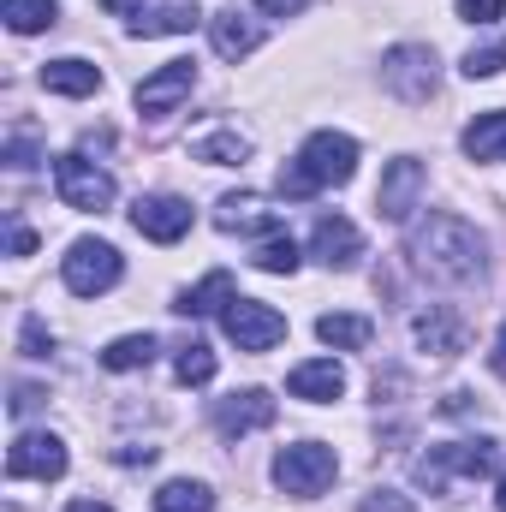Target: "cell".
Wrapping results in <instances>:
<instances>
[{"instance_id": "10", "label": "cell", "mask_w": 506, "mask_h": 512, "mask_svg": "<svg viewBox=\"0 0 506 512\" xmlns=\"http://www.w3.org/2000/svg\"><path fill=\"white\" fill-rule=\"evenodd\" d=\"M6 477H12V483H18V477H36V483L66 477V441H60V435H48V429L18 435V441H12V453H6Z\"/></svg>"}, {"instance_id": "32", "label": "cell", "mask_w": 506, "mask_h": 512, "mask_svg": "<svg viewBox=\"0 0 506 512\" xmlns=\"http://www.w3.org/2000/svg\"><path fill=\"white\" fill-rule=\"evenodd\" d=\"M358 512H417V507H411L405 495H393V489H370V495H364V507H358Z\"/></svg>"}, {"instance_id": "3", "label": "cell", "mask_w": 506, "mask_h": 512, "mask_svg": "<svg viewBox=\"0 0 506 512\" xmlns=\"http://www.w3.org/2000/svg\"><path fill=\"white\" fill-rule=\"evenodd\" d=\"M334 477H340V459H334L328 441H298V447H280V453H274V483H280L286 495H298V501L322 495Z\"/></svg>"}, {"instance_id": "21", "label": "cell", "mask_w": 506, "mask_h": 512, "mask_svg": "<svg viewBox=\"0 0 506 512\" xmlns=\"http://www.w3.org/2000/svg\"><path fill=\"white\" fill-rule=\"evenodd\" d=\"M233 298H239V292H233V274H227V268H215V274H203L191 292H179V304H173V310H179V316H215V310H227Z\"/></svg>"}, {"instance_id": "23", "label": "cell", "mask_w": 506, "mask_h": 512, "mask_svg": "<svg viewBox=\"0 0 506 512\" xmlns=\"http://www.w3.org/2000/svg\"><path fill=\"white\" fill-rule=\"evenodd\" d=\"M191 155L209 161V167H239V161L251 155V137H245L239 126H221V131H209V137H197Z\"/></svg>"}, {"instance_id": "17", "label": "cell", "mask_w": 506, "mask_h": 512, "mask_svg": "<svg viewBox=\"0 0 506 512\" xmlns=\"http://www.w3.org/2000/svg\"><path fill=\"white\" fill-rule=\"evenodd\" d=\"M286 393H292V399H310V405H334V399L346 393V370H340L334 358H310V364H298V370L286 376Z\"/></svg>"}, {"instance_id": "31", "label": "cell", "mask_w": 506, "mask_h": 512, "mask_svg": "<svg viewBox=\"0 0 506 512\" xmlns=\"http://www.w3.org/2000/svg\"><path fill=\"white\" fill-rule=\"evenodd\" d=\"M501 6L506 0H459V18H465V24H495Z\"/></svg>"}, {"instance_id": "34", "label": "cell", "mask_w": 506, "mask_h": 512, "mask_svg": "<svg viewBox=\"0 0 506 512\" xmlns=\"http://www.w3.org/2000/svg\"><path fill=\"white\" fill-rule=\"evenodd\" d=\"M36 405H42V387H30V382L12 387V417H30Z\"/></svg>"}, {"instance_id": "5", "label": "cell", "mask_w": 506, "mask_h": 512, "mask_svg": "<svg viewBox=\"0 0 506 512\" xmlns=\"http://www.w3.org/2000/svg\"><path fill=\"white\" fill-rule=\"evenodd\" d=\"M381 84L399 96V102H429L435 96V84H441V72H435V48H423V42H399V48H387V60H381Z\"/></svg>"}, {"instance_id": "24", "label": "cell", "mask_w": 506, "mask_h": 512, "mask_svg": "<svg viewBox=\"0 0 506 512\" xmlns=\"http://www.w3.org/2000/svg\"><path fill=\"white\" fill-rule=\"evenodd\" d=\"M370 334H376L370 316H322V322H316V340L334 346V352H364Z\"/></svg>"}, {"instance_id": "25", "label": "cell", "mask_w": 506, "mask_h": 512, "mask_svg": "<svg viewBox=\"0 0 506 512\" xmlns=\"http://www.w3.org/2000/svg\"><path fill=\"white\" fill-rule=\"evenodd\" d=\"M155 364V334H120L108 352H102V370L126 376V370H149Z\"/></svg>"}, {"instance_id": "29", "label": "cell", "mask_w": 506, "mask_h": 512, "mask_svg": "<svg viewBox=\"0 0 506 512\" xmlns=\"http://www.w3.org/2000/svg\"><path fill=\"white\" fill-rule=\"evenodd\" d=\"M251 262L262 268V274H292V268H298V245H292L286 233H274V239H262V245H256Z\"/></svg>"}, {"instance_id": "42", "label": "cell", "mask_w": 506, "mask_h": 512, "mask_svg": "<svg viewBox=\"0 0 506 512\" xmlns=\"http://www.w3.org/2000/svg\"><path fill=\"white\" fill-rule=\"evenodd\" d=\"M495 507H501V512H506V477H501V495H495Z\"/></svg>"}, {"instance_id": "30", "label": "cell", "mask_w": 506, "mask_h": 512, "mask_svg": "<svg viewBox=\"0 0 506 512\" xmlns=\"http://www.w3.org/2000/svg\"><path fill=\"white\" fill-rule=\"evenodd\" d=\"M506 72V48H471L465 54V78H501Z\"/></svg>"}, {"instance_id": "6", "label": "cell", "mask_w": 506, "mask_h": 512, "mask_svg": "<svg viewBox=\"0 0 506 512\" xmlns=\"http://www.w3.org/2000/svg\"><path fill=\"white\" fill-rule=\"evenodd\" d=\"M54 191H60L66 209L102 215V209L114 203V173L96 167V161H84V155H60V161H54Z\"/></svg>"}, {"instance_id": "40", "label": "cell", "mask_w": 506, "mask_h": 512, "mask_svg": "<svg viewBox=\"0 0 506 512\" xmlns=\"http://www.w3.org/2000/svg\"><path fill=\"white\" fill-rule=\"evenodd\" d=\"M66 512H114V507H102V501H72Z\"/></svg>"}, {"instance_id": "1", "label": "cell", "mask_w": 506, "mask_h": 512, "mask_svg": "<svg viewBox=\"0 0 506 512\" xmlns=\"http://www.w3.org/2000/svg\"><path fill=\"white\" fill-rule=\"evenodd\" d=\"M405 251H411V262L429 280H441V286L483 280V233L471 221H459V215H423V221H411Z\"/></svg>"}, {"instance_id": "19", "label": "cell", "mask_w": 506, "mask_h": 512, "mask_svg": "<svg viewBox=\"0 0 506 512\" xmlns=\"http://www.w3.org/2000/svg\"><path fill=\"white\" fill-rule=\"evenodd\" d=\"M209 42H215V54H221V60H245L256 42H262V30H256L239 6H227V12H215V18H209Z\"/></svg>"}, {"instance_id": "26", "label": "cell", "mask_w": 506, "mask_h": 512, "mask_svg": "<svg viewBox=\"0 0 506 512\" xmlns=\"http://www.w3.org/2000/svg\"><path fill=\"white\" fill-rule=\"evenodd\" d=\"M215 507V495H209V483H191V477H173V483H161L155 489V512H209Z\"/></svg>"}, {"instance_id": "27", "label": "cell", "mask_w": 506, "mask_h": 512, "mask_svg": "<svg viewBox=\"0 0 506 512\" xmlns=\"http://www.w3.org/2000/svg\"><path fill=\"white\" fill-rule=\"evenodd\" d=\"M0 18H6V30H18V36H36V30H48V24L60 18V0H6Z\"/></svg>"}, {"instance_id": "14", "label": "cell", "mask_w": 506, "mask_h": 512, "mask_svg": "<svg viewBox=\"0 0 506 512\" xmlns=\"http://www.w3.org/2000/svg\"><path fill=\"white\" fill-rule=\"evenodd\" d=\"M268 423H274V399H268L262 387L227 393V399L215 405V429H221L227 441H239V435H256V429H268Z\"/></svg>"}, {"instance_id": "13", "label": "cell", "mask_w": 506, "mask_h": 512, "mask_svg": "<svg viewBox=\"0 0 506 512\" xmlns=\"http://www.w3.org/2000/svg\"><path fill=\"white\" fill-rule=\"evenodd\" d=\"M131 36H185L191 24H203L197 0H137L131 6Z\"/></svg>"}, {"instance_id": "20", "label": "cell", "mask_w": 506, "mask_h": 512, "mask_svg": "<svg viewBox=\"0 0 506 512\" xmlns=\"http://www.w3.org/2000/svg\"><path fill=\"white\" fill-rule=\"evenodd\" d=\"M42 90H54V96H96L102 90V72L90 60L66 54V60H48L42 66Z\"/></svg>"}, {"instance_id": "7", "label": "cell", "mask_w": 506, "mask_h": 512, "mask_svg": "<svg viewBox=\"0 0 506 512\" xmlns=\"http://www.w3.org/2000/svg\"><path fill=\"white\" fill-rule=\"evenodd\" d=\"M221 328H227V340L239 352H274L286 340V316L274 304H262V298H233L221 310Z\"/></svg>"}, {"instance_id": "15", "label": "cell", "mask_w": 506, "mask_h": 512, "mask_svg": "<svg viewBox=\"0 0 506 512\" xmlns=\"http://www.w3.org/2000/svg\"><path fill=\"white\" fill-rule=\"evenodd\" d=\"M310 256L346 274V268H358V256H364V233H358L346 215H322L316 233H310Z\"/></svg>"}, {"instance_id": "11", "label": "cell", "mask_w": 506, "mask_h": 512, "mask_svg": "<svg viewBox=\"0 0 506 512\" xmlns=\"http://www.w3.org/2000/svg\"><path fill=\"white\" fill-rule=\"evenodd\" d=\"M191 90H197V66H191V60H167L161 72H149V78L137 84V114H143V120H167Z\"/></svg>"}, {"instance_id": "4", "label": "cell", "mask_w": 506, "mask_h": 512, "mask_svg": "<svg viewBox=\"0 0 506 512\" xmlns=\"http://www.w3.org/2000/svg\"><path fill=\"white\" fill-rule=\"evenodd\" d=\"M120 274H126V262H120V251H114L108 239H78L72 251L60 256V280H66V292H78V298L114 292Z\"/></svg>"}, {"instance_id": "35", "label": "cell", "mask_w": 506, "mask_h": 512, "mask_svg": "<svg viewBox=\"0 0 506 512\" xmlns=\"http://www.w3.org/2000/svg\"><path fill=\"white\" fill-rule=\"evenodd\" d=\"M6 245H12V256H30V251H36V233H30L24 221H12V233H6Z\"/></svg>"}, {"instance_id": "2", "label": "cell", "mask_w": 506, "mask_h": 512, "mask_svg": "<svg viewBox=\"0 0 506 512\" xmlns=\"http://www.w3.org/2000/svg\"><path fill=\"white\" fill-rule=\"evenodd\" d=\"M352 173H358V143L346 131H316V137H304L298 161L280 167V191L286 197H316L328 185H352Z\"/></svg>"}, {"instance_id": "9", "label": "cell", "mask_w": 506, "mask_h": 512, "mask_svg": "<svg viewBox=\"0 0 506 512\" xmlns=\"http://www.w3.org/2000/svg\"><path fill=\"white\" fill-rule=\"evenodd\" d=\"M423 191H429L423 161H411V155L387 161V167H381V185H376V215L381 221H411V209H417Z\"/></svg>"}, {"instance_id": "12", "label": "cell", "mask_w": 506, "mask_h": 512, "mask_svg": "<svg viewBox=\"0 0 506 512\" xmlns=\"http://www.w3.org/2000/svg\"><path fill=\"white\" fill-rule=\"evenodd\" d=\"M131 227H137L143 239H155V245H179V239L191 233V203H185V197H167V191L137 197V203H131Z\"/></svg>"}, {"instance_id": "18", "label": "cell", "mask_w": 506, "mask_h": 512, "mask_svg": "<svg viewBox=\"0 0 506 512\" xmlns=\"http://www.w3.org/2000/svg\"><path fill=\"white\" fill-rule=\"evenodd\" d=\"M411 334H417V346H423V352H435V358H453V352L465 346V322H459L447 304H429V316H417V322H411Z\"/></svg>"}, {"instance_id": "41", "label": "cell", "mask_w": 506, "mask_h": 512, "mask_svg": "<svg viewBox=\"0 0 506 512\" xmlns=\"http://www.w3.org/2000/svg\"><path fill=\"white\" fill-rule=\"evenodd\" d=\"M102 6H108V12H120V18H131V6H137V0H102Z\"/></svg>"}, {"instance_id": "28", "label": "cell", "mask_w": 506, "mask_h": 512, "mask_svg": "<svg viewBox=\"0 0 506 512\" xmlns=\"http://www.w3.org/2000/svg\"><path fill=\"white\" fill-rule=\"evenodd\" d=\"M173 376L185 387H203L209 376H215V352L203 346V340H191V346H179V364H173Z\"/></svg>"}, {"instance_id": "33", "label": "cell", "mask_w": 506, "mask_h": 512, "mask_svg": "<svg viewBox=\"0 0 506 512\" xmlns=\"http://www.w3.org/2000/svg\"><path fill=\"white\" fill-rule=\"evenodd\" d=\"M48 352H54V340H48V334H42V322L30 316V322H24V358H48Z\"/></svg>"}, {"instance_id": "39", "label": "cell", "mask_w": 506, "mask_h": 512, "mask_svg": "<svg viewBox=\"0 0 506 512\" xmlns=\"http://www.w3.org/2000/svg\"><path fill=\"white\" fill-rule=\"evenodd\" d=\"M114 459H120V465H137V459H143V465H149V459H155V447H120Z\"/></svg>"}, {"instance_id": "22", "label": "cell", "mask_w": 506, "mask_h": 512, "mask_svg": "<svg viewBox=\"0 0 506 512\" xmlns=\"http://www.w3.org/2000/svg\"><path fill=\"white\" fill-rule=\"evenodd\" d=\"M459 143L471 161H506V114H477Z\"/></svg>"}, {"instance_id": "38", "label": "cell", "mask_w": 506, "mask_h": 512, "mask_svg": "<svg viewBox=\"0 0 506 512\" xmlns=\"http://www.w3.org/2000/svg\"><path fill=\"white\" fill-rule=\"evenodd\" d=\"M489 370L506 382V322H501V334H495V346H489Z\"/></svg>"}, {"instance_id": "8", "label": "cell", "mask_w": 506, "mask_h": 512, "mask_svg": "<svg viewBox=\"0 0 506 512\" xmlns=\"http://www.w3.org/2000/svg\"><path fill=\"white\" fill-rule=\"evenodd\" d=\"M495 471V441H453L417 459V483L423 489H447L453 477H489Z\"/></svg>"}, {"instance_id": "37", "label": "cell", "mask_w": 506, "mask_h": 512, "mask_svg": "<svg viewBox=\"0 0 506 512\" xmlns=\"http://www.w3.org/2000/svg\"><path fill=\"white\" fill-rule=\"evenodd\" d=\"M256 6H262V12H274V18H298L310 0H256Z\"/></svg>"}, {"instance_id": "16", "label": "cell", "mask_w": 506, "mask_h": 512, "mask_svg": "<svg viewBox=\"0 0 506 512\" xmlns=\"http://www.w3.org/2000/svg\"><path fill=\"white\" fill-rule=\"evenodd\" d=\"M215 227H221V233H262V239H274V233H280V215H274L256 191H233V197H221Z\"/></svg>"}, {"instance_id": "36", "label": "cell", "mask_w": 506, "mask_h": 512, "mask_svg": "<svg viewBox=\"0 0 506 512\" xmlns=\"http://www.w3.org/2000/svg\"><path fill=\"white\" fill-rule=\"evenodd\" d=\"M6 161L24 173V167H36V149H30V137H12V149H6Z\"/></svg>"}]
</instances>
